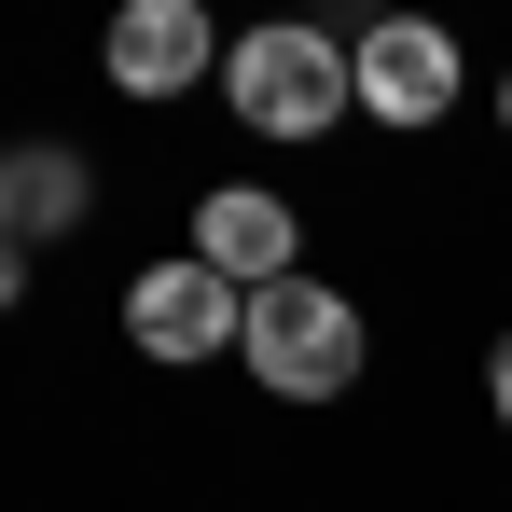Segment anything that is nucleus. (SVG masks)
<instances>
[{
    "instance_id": "11",
    "label": "nucleus",
    "mask_w": 512,
    "mask_h": 512,
    "mask_svg": "<svg viewBox=\"0 0 512 512\" xmlns=\"http://www.w3.org/2000/svg\"><path fill=\"white\" fill-rule=\"evenodd\" d=\"M0 250H14V208H0Z\"/></svg>"
},
{
    "instance_id": "5",
    "label": "nucleus",
    "mask_w": 512,
    "mask_h": 512,
    "mask_svg": "<svg viewBox=\"0 0 512 512\" xmlns=\"http://www.w3.org/2000/svg\"><path fill=\"white\" fill-rule=\"evenodd\" d=\"M222 14L208 0H111V42H97V70H111V97H139V111H167V97L222 84Z\"/></svg>"
},
{
    "instance_id": "6",
    "label": "nucleus",
    "mask_w": 512,
    "mask_h": 512,
    "mask_svg": "<svg viewBox=\"0 0 512 512\" xmlns=\"http://www.w3.org/2000/svg\"><path fill=\"white\" fill-rule=\"evenodd\" d=\"M194 263H222L236 291L305 277V208H291V194H263V180H208V194H194Z\"/></svg>"
},
{
    "instance_id": "3",
    "label": "nucleus",
    "mask_w": 512,
    "mask_h": 512,
    "mask_svg": "<svg viewBox=\"0 0 512 512\" xmlns=\"http://www.w3.org/2000/svg\"><path fill=\"white\" fill-rule=\"evenodd\" d=\"M346 84H360V125H388V139H429V125H457V97H471V42L416 14V0H388L374 28H346Z\"/></svg>"
},
{
    "instance_id": "4",
    "label": "nucleus",
    "mask_w": 512,
    "mask_h": 512,
    "mask_svg": "<svg viewBox=\"0 0 512 512\" xmlns=\"http://www.w3.org/2000/svg\"><path fill=\"white\" fill-rule=\"evenodd\" d=\"M236 319H250V291L222 277V263H139L125 277V346L153 360V374H208V360H236Z\"/></svg>"
},
{
    "instance_id": "1",
    "label": "nucleus",
    "mask_w": 512,
    "mask_h": 512,
    "mask_svg": "<svg viewBox=\"0 0 512 512\" xmlns=\"http://www.w3.org/2000/svg\"><path fill=\"white\" fill-rule=\"evenodd\" d=\"M222 111H236L250 139H277V153L333 139L346 111H360V84H346V28H319V14H263V28H236V42H222Z\"/></svg>"
},
{
    "instance_id": "9",
    "label": "nucleus",
    "mask_w": 512,
    "mask_h": 512,
    "mask_svg": "<svg viewBox=\"0 0 512 512\" xmlns=\"http://www.w3.org/2000/svg\"><path fill=\"white\" fill-rule=\"evenodd\" d=\"M14 305H28V250H0V319H14Z\"/></svg>"
},
{
    "instance_id": "8",
    "label": "nucleus",
    "mask_w": 512,
    "mask_h": 512,
    "mask_svg": "<svg viewBox=\"0 0 512 512\" xmlns=\"http://www.w3.org/2000/svg\"><path fill=\"white\" fill-rule=\"evenodd\" d=\"M485 416H499V429H512V333H499V346H485Z\"/></svg>"
},
{
    "instance_id": "7",
    "label": "nucleus",
    "mask_w": 512,
    "mask_h": 512,
    "mask_svg": "<svg viewBox=\"0 0 512 512\" xmlns=\"http://www.w3.org/2000/svg\"><path fill=\"white\" fill-rule=\"evenodd\" d=\"M0 208H14V250L84 236V222H97V167H84V139H14V153H0Z\"/></svg>"
},
{
    "instance_id": "2",
    "label": "nucleus",
    "mask_w": 512,
    "mask_h": 512,
    "mask_svg": "<svg viewBox=\"0 0 512 512\" xmlns=\"http://www.w3.org/2000/svg\"><path fill=\"white\" fill-rule=\"evenodd\" d=\"M236 374L263 402H346L374 374V319L346 305L333 277H263L250 319H236Z\"/></svg>"
},
{
    "instance_id": "10",
    "label": "nucleus",
    "mask_w": 512,
    "mask_h": 512,
    "mask_svg": "<svg viewBox=\"0 0 512 512\" xmlns=\"http://www.w3.org/2000/svg\"><path fill=\"white\" fill-rule=\"evenodd\" d=\"M499 139H512V70H499Z\"/></svg>"
}]
</instances>
